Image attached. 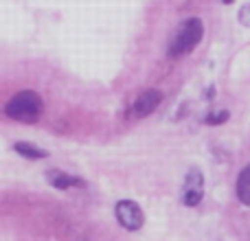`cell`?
Instances as JSON below:
<instances>
[{
    "instance_id": "obj_4",
    "label": "cell",
    "mask_w": 250,
    "mask_h": 241,
    "mask_svg": "<svg viewBox=\"0 0 250 241\" xmlns=\"http://www.w3.org/2000/svg\"><path fill=\"white\" fill-rule=\"evenodd\" d=\"M182 204L185 206H198L204 198V176L198 167H191L187 171L185 178V184H182Z\"/></svg>"
},
{
    "instance_id": "obj_2",
    "label": "cell",
    "mask_w": 250,
    "mask_h": 241,
    "mask_svg": "<svg viewBox=\"0 0 250 241\" xmlns=\"http://www.w3.org/2000/svg\"><path fill=\"white\" fill-rule=\"evenodd\" d=\"M204 35V24L200 18H187L178 31L173 33L171 42H169V55L171 57H182L189 55L193 48H198V44L202 42Z\"/></svg>"
},
{
    "instance_id": "obj_10",
    "label": "cell",
    "mask_w": 250,
    "mask_h": 241,
    "mask_svg": "<svg viewBox=\"0 0 250 241\" xmlns=\"http://www.w3.org/2000/svg\"><path fill=\"white\" fill-rule=\"evenodd\" d=\"M239 20H242V24L250 26V4L242 7V11H239Z\"/></svg>"
},
{
    "instance_id": "obj_8",
    "label": "cell",
    "mask_w": 250,
    "mask_h": 241,
    "mask_svg": "<svg viewBox=\"0 0 250 241\" xmlns=\"http://www.w3.org/2000/svg\"><path fill=\"white\" fill-rule=\"evenodd\" d=\"M16 151L26 160H42V158H48V151L46 149H40L38 145L33 142H26V141H18L16 142Z\"/></svg>"
},
{
    "instance_id": "obj_11",
    "label": "cell",
    "mask_w": 250,
    "mask_h": 241,
    "mask_svg": "<svg viewBox=\"0 0 250 241\" xmlns=\"http://www.w3.org/2000/svg\"><path fill=\"white\" fill-rule=\"evenodd\" d=\"M222 2H226V4H230V2H233V0H222Z\"/></svg>"
},
{
    "instance_id": "obj_3",
    "label": "cell",
    "mask_w": 250,
    "mask_h": 241,
    "mask_svg": "<svg viewBox=\"0 0 250 241\" xmlns=\"http://www.w3.org/2000/svg\"><path fill=\"white\" fill-rule=\"evenodd\" d=\"M114 215H117L119 224H121L125 230H132V233L141 230L143 224H145V213H143V208L138 206L136 202H132V200L119 202L117 208H114Z\"/></svg>"
},
{
    "instance_id": "obj_1",
    "label": "cell",
    "mask_w": 250,
    "mask_h": 241,
    "mask_svg": "<svg viewBox=\"0 0 250 241\" xmlns=\"http://www.w3.org/2000/svg\"><path fill=\"white\" fill-rule=\"evenodd\" d=\"M44 112L42 97L35 90H20L4 105V114L18 123H38Z\"/></svg>"
},
{
    "instance_id": "obj_6",
    "label": "cell",
    "mask_w": 250,
    "mask_h": 241,
    "mask_svg": "<svg viewBox=\"0 0 250 241\" xmlns=\"http://www.w3.org/2000/svg\"><path fill=\"white\" fill-rule=\"evenodd\" d=\"M46 180L51 186H55V189H70V186H86V182L82 180V178L77 176H68V173L64 171H57V169H53V171H46Z\"/></svg>"
},
{
    "instance_id": "obj_5",
    "label": "cell",
    "mask_w": 250,
    "mask_h": 241,
    "mask_svg": "<svg viewBox=\"0 0 250 241\" xmlns=\"http://www.w3.org/2000/svg\"><path fill=\"white\" fill-rule=\"evenodd\" d=\"M160 103H163V92L156 90V88H147V90H143L141 95L136 97V101H134V105H132L134 117H138V119L149 117Z\"/></svg>"
},
{
    "instance_id": "obj_7",
    "label": "cell",
    "mask_w": 250,
    "mask_h": 241,
    "mask_svg": "<svg viewBox=\"0 0 250 241\" xmlns=\"http://www.w3.org/2000/svg\"><path fill=\"white\" fill-rule=\"evenodd\" d=\"M237 198L244 206H250V162L239 171L237 178Z\"/></svg>"
},
{
    "instance_id": "obj_9",
    "label": "cell",
    "mask_w": 250,
    "mask_h": 241,
    "mask_svg": "<svg viewBox=\"0 0 250 241\" xmlns=\"http://www.w3.org/2000/svg\"><path fill=\"white\" fill-rule=\"evenodd\" d=\"M229 110H217V112H211L207 119H204V123L207 125H222V123H226L229 120Z\"/></svg>"
}]
</instances>
